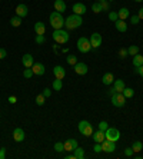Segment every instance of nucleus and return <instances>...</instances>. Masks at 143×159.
<instances>
[{
  "instance_id": "f257e3e1",
  "label": "nucleus",
  "mask_w": 143,
  "mask_h": 159,
  "mask_svg": "<svg viewBox=\"0 0 143 159\" xmlns=\"http://www.w3.org/2000/svg\"><path fill=\"white\" fill-rule=\"evenodd\" d=\"M83 25V19L79 14H70L67 19H65V27L67 30H74Z\"/></svg>"
},
{
  "instance_id": "f03ea898",
  "label": "nucleus",
  "mask_w": 143,
  "mask_h": 159,
  "mask_svg": "<svg viewBox=\"0 0 143 159\" xmlns=\"http://www.w3.org/2000/svg\"><path fill=\"white\" fill-rule=\"evenodd\" d=\"M50 25H52V27H53L54 30L56 29H62L63 26H65V17L62 16V13L59 12H52L50 13Z\"/></svg>"
},
{
  "instance_id": "7ed1b4c3",
  "label": "nucleus",
  "mask_w": 143,
  "mask_h": 159,
  "mask_svg": "<svg viewBox=\"0 0 143 159\" xmlns=\"http://www.w3.org/2000/svg\"><path fill=\"white\" fill-rule=\"evenodd\" d=\"M53 40L57 43V45H65V43L69 42V32L67 30H63V29H56L53 32Z\"/></svg>"
},
{
  "instance_id": "20e7f679",
  "label": "nucleus",
  "mask_w": 143,
  "mask_h": 159,
  "mask_svg": "<svg viewBox=\"0 0 143 159\" xmlns=\"http://www.w3.org/2000/svg\"><path fill=\"white\" fill-rule=\"evenodd\" d=\"M79 132H80L83 136H92V135H93V126L90 125V122H87V121L79 122Z\"/></svg>"
},
{
  "instance_id": "39448f33",
  "label": "nucleus",
  "mask_w": 143,
  "mask_h": 159,
  "mask_svg": "<svg viewBox=\"0 0 143 159\" xmlns=\"http://www.w3.org/2000/svg\"><path fill=\"white\" fill-rule=\"evenodd\" d=\"M77 49H79V52H82V53H87V52H90V50H92L90 40L87 38H79V40H77Z\"/></svg>"
},
{
  "instance_id": "423d86ee",
  "label": "nucleus",
  "mask_w": 143,
  "mask_h": 159,
  "mask_svg": "<svg viewBox=\"0 0 143 159\" xmlns=\"http://www.w3.org/2000/svg\"><path fill=\"white\" fill-rule=\"evenodd\" d=\"M105 133H106L107 141H112V142H117L119 139H120V132L116 128H107L105 130Z\"/></svg>"
},
{
  "instance_id": "0eeeda50",
  "label": "nucleus",
  "mask_w": 143,
  "mask_h": 159,
  "mask_svg": "<svg viewBox=\"0 0 143 159\" xmlns=\"http://www.w3.org/2000/svg\"><path fill=\"white\" fill-rule=\"evenodd\" d=\"M112 103H113V106H116V108H123L125 106V103H126V97L123 96V93H114V95H112Z\"/></svg>"
},
{
  "instance_id": "6e6552de",
  "label": "nucleus",
  "mask_w": 143,
  "mask_h": 159,
  "mask_svg": "<svg viewBox=\"0 0 143 159\" xmlns=\"http://www.w3.org/2000/svg\"><path fill=\"white\" fill-rule=\"evenodd\" d=\"M102 149L105 152H107V153H112V152H114V149H116V142H112V141L105 139L102 142Z\"/></svg>"
},
{
  "instance_id": "1a4fd4ad",
  "label": "nucleus",
  "mask_w": 143,
  "mask_h": 159,
  "mask_svg": "<svg viewBox=\"0 0 143 159\" xmlns=\"http://www.w3.org/2000/svg\"><path fill=\"white\" fill-rule=\"evenodd\" d=\"M90 45H92V49H97L100 45H102V36L99 33H93L90 36Z\"/></svg>"
},
{
  "instance_id": "9d476101",
  "label": "nucleus",
  "mask_w": 143,
  "mask_h": 159,
  "mask_svg": "<svg viewBox=\"0 0 143 159\" xmlns=\"http://www.w3.org/2000/svg\"><path fill=\"white\" fill-rule=\"evenodd\" d=\"M25 138H26L25 130L22 129V128H16V129L13 130V139H14V142H23Z\"/></svg>"
},
{
  "instance_id": "9b49d317",
  "label": "nucleus",
  "mask_w": 143,
  "mask_h": 159,
  "mask_svg": "<svg viewBox=\"0 0 143 159\" xmlns=\"http://www.w3.org/2000/svg\"><path fill=\"white\" fill-rule=\"evenodd\" d=\"M87 70H89V67H87V65L83 62H77L76 65H74V72L77 73V75H86L87 73Z\"/></svg>"
},
{
  "instance_id": "f8f14e48",
  "label": "nucleus",
  "mask_w": 143,
  "mask_h": 159,
  "mask_svg": "<svg viewBox=\"0 0 143 159\" xmlns=\"http://www.w3.org/2000/svg\"><path fill=\"white\" fill-rule=\"evenodd\" d=\"M32 69H33V73H34V75H37V76L45 75V72H46L45 65H43V63H39V62H37V63H33Z\"/></svg>"
},
{
  "instance_id": "ddd939ff",
  "label": "nucleus",
  "mask_w": 143,
  "mask_h": 159,
  "mask_svg": "<svg viewBox=\"0 0 143 159\" xmlns=\"http://www.w3.org/2000/svg\"><path fill=\"white\" fill-rule=\"evenodd\" d=\"M76 148H77V141L76 139H67L65 142V151L73 152Z\"/></svg>"
},
{
  "instance_id": "4468645a",
  "label": "nucleus",
  "mask_w": 143,
  "mask_h": 159,
  "mask_svg": "<svg viewBox=\"0 0 143 159\" xmlns=\"http://www.w3.org/2000/svg\"><path fill=\"white\" fill-rule=\"evenodd\" d=\"M27 13H29V9L26 4H19L16 7V16L19 17H26L27 16Z\"/></svg>"
},
{
  "instance_id": "2eb2a0df",
  "label": "nucleus",
  "mask_w": 143,
  "mask_h": 159,
  "mask_svg": "<svg viewBox=\"0 0 143 159\" xmlns=\"http://www.w3.org/2000/svg\"><path fill=\"white\" fill-rule=\"evenodd\" d=\"M53 73H54V78H56V79H62V80H63V78L66 76V70L63 66H54Z\"/></svg>"
},
{
  "instance_id": "dca6fc26",
  "label": "nucleus",
  "mask_w": 143,
  "mask_h": 159,
  "mask_svg": "<svg viewBox=\"0 0 143 159\" xmlns=\"http://www.w3.org/2000/svg\"><path fill=\"white\" fill-rule=\"evenodd\" d=\"M93 139H94V142H97V143H102L105 139H106V133L103 132V130H96V132H93Z\"/></svg>"
},
{
  "instance_id": "f3484780",
  "label": "nucleus",
  "mask_w": 143,
  "mask_h": 159,
  "mask_svg": "<svg viewBox=\"0 0 143 159\" xmlns=\"http://www.w3.org/2000/svg\"><path fill=\"white\" fill-rule=\"evenodd\" d=\"M22 63H23V66H25V67H32L33 63H34V59H33L32 54L26 53L25 56L22 58Z\"/></svg>"
},
{
  "instance_id": "a211bd4d",
  "label": "nucleus",
  "mask_w": 143,
  "mask_h": 159,
  "mask_svg": "<svg viewBox=\"0 0 143 159\" xmlns=\"http://www.w3.org/2000/svg\"><path fill=\"white\" fill-rule=\"evenodd\" d=\"M102 82H103V85H106V86H110V85H113V82H114L113 73H110V72L105 73V75H103V78H102Z\"/></svg>"
},
{
  "instance_id": "6ab92c4d",
  "label": "nucleus",
  "mask_w": 143,
  "mask_h": 159,
  "mask_svg": "<svg viewBox=\"0 0 143 159\" xmlns=\"http://www.w3.org/2000/svg\"><path fill=\"white\" fill-rule=\"evenodd\" d=\"M73 12H74V14L82 16V14L86 13V6L83 3H74L73 4Z\"/></svg>"
},
{
  "instance_id": "aec40b11",
  "label": "nucleus",
  "mask_w": 143,
  "mask_h": 159,
  "mask_svg": "<svg viewBox=\"0 0 143 159\" xmlns=\"http://www.w3.org/2000/svg\"><path fill=\"white\" fill-rule=\"evenodd\" d=\"M114 26H116V29H117L119 32H122V33H125L127 30V23L125 20H122V19H117V20L114 22Z\"/></svg>"
},
{
  "instance_id": "412c9836",
  "label": "nucleus",
  "mask_w": 143,
  "mask_h": 159,
  "mask_svg": "<svg viewBox=\"0 0 143 159\" xmlns=\"http://www.w3.org/2000/svg\"><path fill=\"white\" fill-rule=\"evenodd\" d=\"M34 32H36V34H45L46 32V26L43 22H36L34 23Z\"/></svg>"
},
{
  "instance_id": "4be33fe9",
  "label": "nucleus",
  "mask_w": 143,
  "mask_h": 159,
  "mask_svg": "<svg viewBox=\"0 0 143 159\" xmlns=\"http://www.w3.org/2000/svg\"><path fill=\"white\" fill-rule=\"evenodd\" d=\"M54 10L59 13H63L66 10V3L63 0H54Z\"/></svg>"
},
{
  "instance_id": "5701e85b",
  "label": "nucleus",
  "mask_w": 143,
  "mask_h": 159,
  "mask_svg": "<svg viewBox=\"0 0 143 159\" xmlns=\"http://www.w3.org/2000/svg\"><path fill=\"white\" fill-rule=\"evenodd\" d=\"M113 88L116 89V92L117 93H122L123 89L126 88V86H125V82H123L122 79H117V80H114L113 82Z\"/></svg>"
},
{
  "instance_id": "b1692460",
  "label": "nucleus",
  "mask_w": 143,
  "mask_h": 159,
  "mask_svg": "<svg viewBox=\"0 0 143 159\" xmlns=\"http://www.w3.org/2000/svg\"><path fill=\"white\" fill-rule=\"evenodd\" d=\"M129 9H126V7H122L120 10L117 12V16H119V19H122V20H126L127 17H129Z\"/></svg>"
},
{
  "instance_id": "393cba45",
  "label": "nucleus",
  "mask_w": 143,
  "mask_h": 159,
  "mask_svg": "<svg viewBox=\"0 0 143 159\" xmlns=\"http://www.w3.org/2000/svg\"><path fill=\"white\" fill-rule=\"evenodd\" d=\"M143 65V56L142 54H135L133 56V66H136V67H140Z\"/></svg>"
},
{
  "instance_id": "a878e982",
  "label": "nucleus",
  "mask_w": 143,
  "mask_h": 159,
  "mask_svg": "<svg viewBox=\"0 0 143 159\" xmlns=\"http://www.w3.org/2000/svg\"><path fill=\"white\" fill-rule=\"evenodd\" d=\"M74 153H73V155H74V158H76V159H83V158H85V151H83V148H76V149H74Z\"/></svg>"
},
{
  "instance_id": "bb28decb",
  "label": "nucleus",
  "mask_w": 143,
  "mask_h": 159,
  "mask_svg": "<svg viewBox=\"0 0 143 159\" xmlns=\"http://www.w3.org/2000/svg\"><path fill=\"white\" fill-rule=\"evenodd\" d=\"M123 96L126 97V99H130V97H133V95H135V90L132 88H125L123 89Z\"/></svg>"
},
{
  "instance_id": "cd10ccee",
  "label": "nucleus",
  "mask_w": 143,
  "mask_h": 159,
  "mask_svg": "<svg viewBox=\"0 0 143 159\" xmlns=\"http://www.w3.org/2000/svg\"><path fill=\"white\" fill-rule=\"evenodd\" d=\"M10 25H12L13 27H19V26L22 25V17H19V16H13L12 19H10Z\"/></svg>"
},
{
  "instance_id": "c85d7f7f",
  "label": "nucleus",
  "mask_w": 143,
  "mask_h": 159,
  "mask_svg": "<svg viewBox=\"0 0 143 159\" xmlns=\"http://www.w3.org/2000/svg\"><path fill=\"white\" fill-rule=\"evenodd\" d=\"M62 88H63V82H62V79H54L53 80V89H54V90L60 92Z\"/></svg>"
},
{
  "instance_id": "c756f323",
  "label": "nucleus",
  "mask_w": 143,
  "mask_h": 159,
  "mask_svg": "<svg viewBox=\"0 0 143 159\" xmlns=\"http://www.w3.org/2000/svg\"><path fill=\"white\" fill-rule=\"evenodd\" d=\"M66 62L69 63L70 66H74V65H76V63H77V58H76V56H74V54H69V56H67V58H66Z\"/></svg>"
},
{
  "instance_id": "7c9ffc66",
  "label": "nucleus",
  "mask_w": 143,
  "mask_h": 159,
  "mask_svg": "<svg viewBox=\"0 0 143 159\" xmlns=\"http://www.w3.org/2000/svg\"><path fill=\"white\" fill-rule=\"evenodd\" d=\"M132 149H133V152H140V151L143 149L142 142H139V141H136V142H133V145H132Z\"/></svg>"
},
{
  "instance_id": "2f4dec72",
  "label": "nucleus",
  "mask_w": 143,
  "mask_h": 159,
  "mask_svg": "<svg viewBox=\"0 0 143 159\" xmlns=\"http://www.w3.org/2000/svg\"><path fill=\"white\" fill-rule=\"evenodd\" d=\"M92 10H93L94 13H100V12H103L100 2H97V3H93V4H92Z\"/></svg>"
},
{
  "instance_id": "473e14b6",
  "label": "nucleus",
  "mask_w": 143,
  "mask_h": 159,
  "mask_svg": "<svg viewBox=\"0 0 143 159\" xmlns=\"http://www.w3.org/2000/svg\"><path fill=\"white\" fill-rule=\"evenodd\" d=\"M45 102H46V97L43 96V93H40V95H37L36 96V103L39 106H43L45 105Z\"/></svg>"
},
{
  "instance_id": "72a5a7b5",
  "label": "nucleus",
  "mask_w": 143,
  "mask_h": 159,
  "mask_svg": "<svg viewBox=\"0 0 143 159\" xmlns=\"http://www.w3.org/2000/svg\"><path fill=\"white\" fill-rule=\"evenodd\" d=\"M33 75H34V73H33V69H32V67H26L25 72H23V76H25L26 79H30Z\"/></svg>"
},
{
  "instance_id": "f704fd0d",
  "label": "nucleus",
  "mask_w": 143,
  "mask_h": 159,
  "mask_svg": "<svg viewBox=\"0 0 143 159\" xmlns=\"http://www.w3.org/2000/svg\"><path fill=\"white\" fill-rule=\"evenodd\" d=\"M127 52H129V54H130V56H135V54L139 53V46H129Z\"/></svg>"
},
{
  "instance_id": "c9c22d12",
  "label": "nucleus",
  "mask_w": 143,
  "mask_h": 159,
  "mask_svg": "<svg viewBox=\"0 0 143 159\" xmlns=\"http://www.w3.org/2000/svg\"><path fill=\"white\" fill-rule=\"evenodd\" d=\"M54 151H56V152H63V151H65V143L56 142V143H54Z\"/></svg>"
},
{
  "instance_id": "e433bc0d",
  "label": "nucleus",
  "mask_w": 143,
  "mask_h": 159,
  "mask_svg": "<svg viewBox=\"0 0 143 159\" xmlns=\"http://www.w3.org/2000/svg\"><path fill=\"white\" fill-rule=\"evenodd\" d=\"M129 56V52H127V49H125V47H122L120 50H119V58L120 59H125Z\"/></svg>"
},
{
  "instance_id": "4c0bfd02",
  "label": "nucleus",
  "mask_w": 143,
  "mask_h": 159,
  "mask_svg": "<svg viewBox=\"0 0 143 159\" xmlns=\"http://www.w3.org/2000/svg\"><path fill=\"white\" fill-rule=\"evenodd\" d=\"M34 40H36V43H37V45H43V43L46 42V39H45V34H37V36H36V39H34Z\"/></svg>"
},
{
  "instance_id": "58836bf2",
  "label": "nucleus",
  "mask_w": 143,
  "mask_h": 159,
  "mask_svg": "<svg viewBox=\"0 0 143 159\" xmlns=\"http://www.w3.org/2000/svg\"><path fill=\"white\" fill-rule=\"evenodd\" d=\"M119 19V16H117V13L116 12H110L109 13V20L110 22H116Z\"/></svg>"
},
{
  "instance_id": "ea45409f",
  "label": "nucleus",
  "mask_w": 143,
  "mask_h": 159,
  "mask_svg": "<svg viewBox=\"0 0 143 159\" xmlns=\"http://www.w3.org/2000/svg\"><path fill=\"white\" fill-rule=\"evenodd\" d=\"M107 128H109V125H107V122L102 121V122H100V123H99V129H100V130H103V132H105V130H106Z\"/></svg>"
},
{
  "instance_id": "a19ab883",
  "label": "nucleus",
  "mask_w": 143,
  "mask_h": 159,
  "mask_svg": "<svg viewBox=\"0 0 143 159\" xmlns=\"http://www.w3.org/2000/svg\"><path fill=\"white\" fill-rule=\"evenodd\" d=\"M93 151L96 152V153H99V152H102L103 149H102V143H94V146H93Z\"/></svg>"
},
{
  "instance_id": "79ce46f5",
  "label": "nucleus",
  "mask_w": 143,
  "mask_h": 159,
  "mask_svg": "<svg viewBox=\"0 0 143 159\" xmlns=\"http://www.w3.org/2000/svg\"><path fill=\"white\" fill-rule=\"evenodd\" d=\"M139 22H140V19H139V16H137V14L130 17V23H132V25H137Z\"/></svg>"
},
{
  "instance_id": "37998d69",
  "label": "nucleus",
  "mask_w": 143,
  "mask_h": 159,
  "mask_svg": "<svg viewBox=\"0 0 143 159\" xmlns=\"http://www.w3.org/2000/svg\"><path fill=\"white\" fill-rule=\"evenodd\" d=\"M133 153H135V152H133V149H132V146H130V148H126V151H125V155L130 158V156H133Z\"/></svg>"
},
{
  "instance_id": "c03bdc74",
  "label": "nucleus",
  "mask_w": 143,
  "mask_h": 159,
  "mask_svg": "<svg viewBox=\"0 0 143 159\" xmlns=\"http://www.w3.org/2000/svg\"><path fill=\"white\" fill-rule=\"evenodd\" d=\"M50 95H52V90H50L49 88H46L45 90H43V96H45V97H50Z\"/></svg>"
},
{
  "instance_id": "a18cd8bd",
  "label": "nucleus",
  "mask_w": 143,
  "mask_h": 159,
  "mask_svg": "<svg viewBox=\"0 0 143 159\" xmlns=\"http://www.w3.org/2000/svg\"><path fill=\"white\" fill-rule=\"evenodd\" d=\"M6 56H7V52L4 50L3 47H0V60H2V59H4Z\"/></svg>"
},
{
  "instance_id": "49530a36",
  "label": "nucleus",
  "mask_w": 143,
  "mask_h": 159,
  "mask_svg": "<svg viewBox=\"0 0 143 159\" xmlns=\"http://www.w3.org/2000/svg\"><path fill=\"white\" fill-rule=\"evenodd\" d=\"M100 4H102L103 10H109V3H107V0H105V2H100Z\"/></svg>"
},
{
  "instance_id": "de8ad7c7",
  "label": "nucleus",
  "mask_w": 143,
  "mask_h": 159,
  "mask_svg": "<svg viewBox=\"0 0 143 159\" xmlns=\"http://www.w3.org/2000/svg\"><path fill=\"white\" fill-rule=\"evenodd\" d=\"M4 156H6V149L2 148V149H0V159H3Z\"/></svg>"
},
{
  "instance_id": "09e8293b",
  "label": "nucleus",
  "mask_w": 143,
  "mask_h": 159,
  "mask_svg": "<svg viewBox=\"0 0 143 159\" xmlns=\"http://www.w3.org/2000/svg\"><path fill=\"white\" fill-rule=\"evenodd\" d=\"M136 73H139V75L143 78V65L140 67H137V69H136Z\"/></svg>"
},
{
  "instance_id": "8fccbe9b",
  "label": "nucleus",
  "mask_w": 143,
  "mask_h": 159,
  "mask_svg": "<svg viewBox=\"0 0 143 159\" xmlns=\"http://www.w3.org/2000/svg\"><path fill=\"white\" fill-rule=\"evenodd\" d=\"M9 102H10V103H16V102H17V97H16V96H10V97H9Z\"/></svg>"
},
{
  "instance_id": "3c124183",
  "label": "nucleus",
  "mask_w": 143,
  "mask_h": 159,
  "mask_svg": "<svg viewBox=\"0 0 143 159\" xmlns=\"http://www.w3.org/2000/svg\"><path fill=\"white\" fill-rule=\"evenodd\" d=\"M137 16H139V19H140V20H143V7L139 10V13H137Z\"/></svg>"
},
{
  "instance_id": "603ef678",
  "label": "nucleus",
  "mask_w": 143,
  "mask_h": 159,
  "mask_svg": "<svg viewBox=\"0 0 143 159\" xmlns=\"http://www.w3.org/2000/svg\"><path fill=\"white\" fill-rule=\"evenodd\" d=\"M107 93H109V95H110V96H112V95H114V93H116V89H114V88H110V89H109V92H107Z\"/></svg>"
},
{
  "instance_id": "864d4df0",
  "label": "nucleus",
  "mask_w": 143,
  "mask_h": 159,
  "mask_svg": "<svg viewBox=\"0 0 143 159\" xmlns=\"http://www.w3.org/2000/svg\"><path fill=\"white\" fill-rule=\"evenodd\" d=\"M135 2H143V0H135Z\"/></svg>"
},
{
  "instance_id": "5fc2aeb1",
  "label": "nucleus",
  "mask_w": 143,
  "mask_h": 159,
  "mask_svg": "<svg viewBox=\"0 0 143 159\" xmlns=\"http://www.w3.org/2000/svg\"><path fill=\"white\" fill-rule=\"evenodd\" d=\"M99 2H105V0H99Z\"/></svg>"
}]
</instances>
